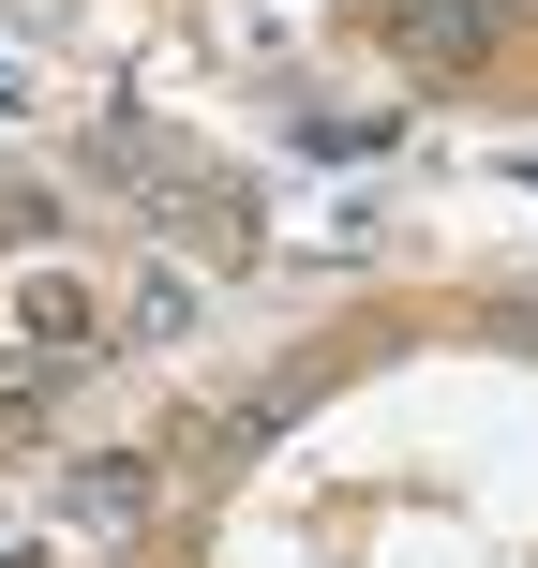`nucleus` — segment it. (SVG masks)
<instances>
[{
  "mask_svg": "<svg viewBox=\"0 0 538 568\" xmlns=\"http://www.w3.org/2000/svg\"><path fill=\"white\" fill-rule=\"evenodd\" d=\"M389 30H404V60H419V75H479L524 16H509V0H389Z\"/></svg>",
  "mask_w": 538,
  "mask_h": 568,
  "instance_id": "obj_1",
  "label": "nucleus"
},
{
  "mask_svg": "<svg viewBox=\"0 0 538 568\" xmlns=\"http://www.w3.org/2000/svg\"><path fill=\"white\" fill-rule=\"evenodd\" d=\"M75 509H90V524H120V509H150V464H90V479H75Z\"/></svg>",
  "mask_w": 538,
  "mask_h": 568,
  "instance_id": "obj_2",
  "label": "nucleus"
},
{
  "mask_svg": "<svg viewBox=\"0 0 538 568\" xmlns=\"http://www.w3.org/2000/svg\"><path fill=\"white\" fill-rule=\"evenodd\" d=\"M509 16H538V0H509Z\"/></svg>",
  "mask_w": 538,
  "mask_h": 568,
  "instance_id": "obj_3",
  "label": "nucleus"
},
{
  "mask_svg": "<svg viewBox=\"0 0 538 568\" xmlns=\"http://www.w3.org/2000/svg\"><path fill=\"white\" fill-rule=\"evenodd\" d=\"M374 16H389V0H374Z\"/></svg>",
  "mask_w": 538,
  "mask_h": 568,
  "instance_id": "obj_4",
  "label": "nucleus"
}]
</instances>
